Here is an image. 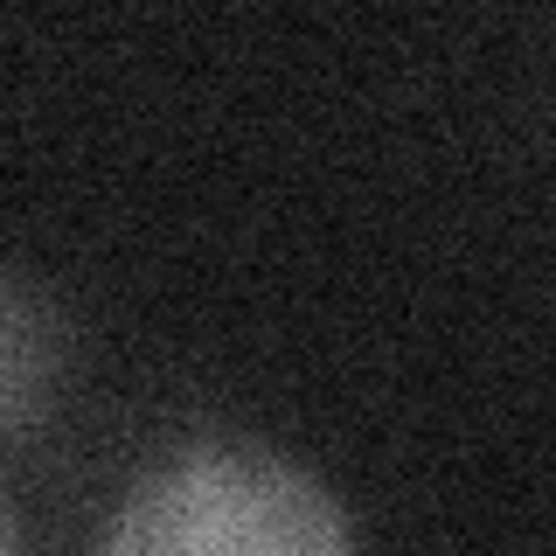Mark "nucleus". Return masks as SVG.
Segmentation results:
<instances>
[{
  "label": "nucleus",
  "mask_w": 556,
  "mask_h": 556,
  "mask_svg": "<svg viewBox=\"0 0 556 556\" xmlns=\"http://www.w3.org/2000/svg\"><path fill=\"white\" fill-rule=\"evenodd\" d=\"M98 556H362L334 486L251 439L161 459L126 494Z\"/></svg>",
  "instance_id": "f257e3e1"
},
{
  "label": "nucleus",
  "mask_w": 556,
  "mask_h": 556,
  "mask_svg": "<svg viewBox=\"0 0 556 556\" xmlns=\"http://www.w3.org/2000/svg\"><path fill=\"white\" fill-rule=\"evenodd\" d=\"M63 382V313L28 286L0 278V445L22 439Z\"/></svg>",
  "instance_id": "f03ea898"
},
{
  "label": "nucleus",
  "mask_w": 556,
  "mask_h": 556,
  "mask_svg": "<svg viewBox=\"0 0 556 556\" xmlns=\"http://www.w3.org/2000/svg\"><path fill=\"white\" fill-rule=\"evenodd\" d=\"M0 556H14V521L0 515Z\"/></svg>",
  "instance_id": "7ed1b4c3"
}]
</instances>
